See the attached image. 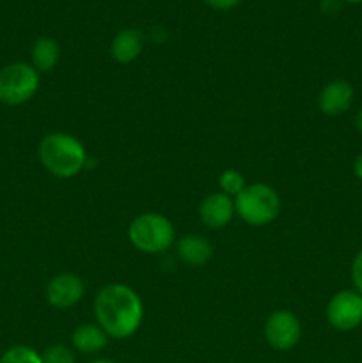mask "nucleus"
Segmentation results:
<instances>
[{"instance_id": "4468645a", "label": "nucleus", "mask_w": 362, "mask_h": 363, "mask_svg": "<svg viewBox=\"0 0 362 363\" xmlns=\"http://www.w3.org/2000/svg\"><path fill=\"white\" fill-rule=\"evenodd\" d=\"M32 67L41 73H50L60 60V46L52 38H38L31 50Z\"/></svg>"}, {"instance_id": "0eeeda50", "label": "nucleus", "mask_w": 362, "mask_h": 363, "mask_svg": "<svg viewBox=\"0 0 362 363\" xmlns=\"http://www.w3.org/2000/svg\"><path fill=\"white\" fill-rule=\"evenodd\" d=\"M327 321L339 332H350L362 323V296L357 291H339L327 305Z\"/></svg>"}, {"instance_id": "f8f14e48", "label": "nucleus", "mask_w": 362, "mask_h": 363, "mask_svg": "<svg viewBox=\"0 0 362 363\" xmlns=\"http://www.w3.org/2000/svg\"><path fill=\"white\" fill-rule=\"evenodd\" d=\"M144 48V38L137 28H123L117 32L110 45V53L119 64H130L137 59Z\"/></svg>"}, {"instance_id": "a211bd4d", "label": "nucleus", "mask_w": 362, "mask_h": 363, "mask_svg": "<svg viewBox=\"0 0 362 363\" xmlns=\"http://www.w3.org/2000/svg\"><path fill=\"white\" fill-rule=\"evenodd\" d=\"M351 279H353L355 289L362 296V250L353 259V264H351Z\"/></svg>"}, {"instance_id": "9d476101", "label": "nucleus", "mask_w": 362, "mask_h": 363, "mask_svg": "<svg viewBox=\"0 0 362 363\" xmlns=\"http://www.w3.org/2000/svg\"><path fill=\"white\" fill-rule=\"evenodd\" d=\"M353 103V89L346 80H332L322 89L318 96L319 112L337 117L346 112Z\"/></svg>"}, {"instance_id": "20e7f679", "label": "nucleus", "mask_w": 362, "mask_h": 363, "mask_svg": "<svg viewBox=\"0 0 362 363\" xmlns=\"http://www.w3.org/2000/svg\"><path fill=\"white\" fill-rule=\"evenodd\" d=\"M234 211L252 227H265L280 215V197L265 183H252L234 197Z\"/></svg>"}, {"instance_id": "39448f33", "label": "nucleus", "mask_w": 362, "mask_h": 363, "mask_svg": "<svg viewBox=\"0 0 362 363\" xmlns=\"http://www.w3.org/2000/svg\"><path fill=\"white\" fill-rule=\"evenodd\" d=\"M39 91V73L28 62L7 64L0 69V103L20 106Z\"/></svg>"}, {"instance_id": "aec40b11", "label": "nucleus", "mask_w": 362, "mask_h": 363, "mask_svg": "<svg viewBox=\"0 0 362 363\" xmlns=\"http://www.w3.org/2000/svg\"><path fill=\"white\" fill-rule=\"evenodd\" d=\"M341 7V0H323L322 2V11L323 13H329V14H334L337 13Z\"/></svg>"}, {"instance_id": "f257e3e1", "label": "nucleus", "mask_w": 362, "mask_h": 363, "mask_svg": "<svg viewBox=\"0 0 362 363\" xmlns=\"http://www.w3.org/2000/svg\"><path fill=\"white\" fill-rule=\"evenodd\" d=\"M96 323L116 340H124L138 332L144 319L141 296L124 284H109L94 298Z\"/></svg>"}, {"instance_id": "5701e85b", "label": "nucleus", "mask_w": 362, "mask_h": 363, "mask_svg": "<svg viewBox=\"0 0 362 363\" xmlns=\"http://www.w3.org/2000/svg\"><path fill=\"white\" fill-rule=\"evenodd\" d=\"M91 363H117V362L110 360V358H98V360H92Z\"/></svg>"}, {"instance_id": "6ab92c4d", "label": "nucleus", "mask_w": 362, "mask_h": 363, "mask_svg": "<svg viewBox=\"0 0 362 363\" xmlns=\"http://www.w3.org/2000/svg\"><path fill=\"white\" fill-rule=\"evenodd\" d=\"M208 7L215 11H231L241 2V0H202Z\"/></svg>"}, {"instance_id": "9b49d317", "label": "nucleus", "mask_w": 362, "mask_h": 363, "mask_svg": "<svg viewBox=\"0 0 362 363\" xmlns=\"http://www.w3.org/2000/svg\"><path fill=\"white\" fill-rule=\"evenodd\" d=\"M177 257L188 266H204L213 257V247L204 236L197 234H187L176 241Z\"/></svg>"}, {"instance_id": "412c9836", "label": "nucleus", "mask_w": 362, "mask_h": 363, "mask_svg": "<svg viewBox=\"0 0 362 363\" xmlns=\"http://www.w3.org/2000/svg\"><path fill=\"white\" fill-rule=\"evenodd\" d=\"M353 174L358 177V179H362V152L357 156V158H355V162H353Z\"/></svg>"}, {"instance_id": "7ed1b4c3", "label": "nucleus", "mask_w": 362, "mask_h": 363, "mask_svg": "<svg viewBox=\"0 0 362 363\" xmlns=\"http://www.w3.org/2000/svg\"><path fill=\"white\" fill-rule=\"evenodd\" d=\"M128 240L142 254H163L176 241L172 222L160 213H142L128 225Z\"/></svg>"}, {"instance_id": "ddd939ff", "label": "nucleus", "mask_w": 362, "mask_h": 363, "mask_svg": "<svg viewBox=\"0 0 362 363\" xmlns=\"http://www.w3.org/2000/svg\"><path fill=\"white\" fill-rule=\"evenodd\" d=\"M110 337L103 332L99 325H91L85 323L75 328L73 335H71V344H73L75 351L82 354H96L103 351L109 344Z\"/></svg>"}, {"instance_id": "dca6fc26", "label": "nucleus", "mask_w": 362, "mask_h": 363, "mask_svg": "<svg viewBox=\"0 0 362 363\" xmlns=\"http://www.w3.org/2000/svg\"><path fill=\"white\" fill-rule=\"evenodd\" d=\"M245 186H247V184H245L243 174L238 172V170L227 169L219 176L220 191L229 195V197H236V195H240Z\"/></svg>"}, {"instance_id": "1a4fd4ad", "label": "nucleus", "mask_w": 362, "mask_h": 363, "mask_svg": "<svg viewBox=\"0 0 362 363\" xmlns=\"http://www.w3.org/2000/svg\"><path fill=\"white\" fill-rule=\"evenodd\" d=\"M234 201L229 195L216 191V194L208 195L201 202L199 208V216L201 222L209 229H224L231 223L234 216Z\"/></svg>"}, {"instance_id": "423d86ee", "label": "nucleus", "mask_w": 362, "mask_h": 363, "mask_svg": "<svg viewBox=\"0 0 362 363\" xmlns=\"http://www.w3.org/2000/svg\"><path fill=\"white\" fill-rule=\"evenodd\" d=\"M265 339L275 351H290L302 337V326L297 315L290 311H275L266 318Z\"/></svg>"}, {"instance_id": "2eb2a0df", "label": "nucleus", "mask_w": 362, "mask_h": 363, "mask_svg": "<svg viewBox=\"0 0 362 363\" xmlns=\"http://www.w3.org/2000/svg\"><path fill=\"white\" fill-rule=\"evenodd\" d=\"M0 363H43L41 353L31 346H13L0 357Z\"/></svg>"}, {"instance_id": "f3484780", "label": "nucleus", "mask_w": 362, "mask_h": 363, "mask_svg": "<svg viewBox=\"0 0 362 363\" xmlns=\"http://www.w3.org/2000/svg\"><path fill=\"white\" fill-rule=\"evenodd\" d=\"M43 363H77L73 350L64 344H53L41 353Z\"/></svg>"}, {"instance_id": "6e6552de", "label": "nucleus", "mask_w": 362, "mask_h": 363, "mask_svg": "<svg viewBox=\"0 0 362 363\" xmlns=\"http://www.w3.org/2000/svg\"><path fill=\"white\" fill-rule=\"evenodd\" d=\"M85 286L84 280L75 273H60L53 277L46 286V301L53 308L67 311L75 307L84 298Z\"/></svg>"}, {"instance_id": "4be33fe9", "label": "nucleus", "mask_w": 362, "mask_h": 363, "mask_svg": "<svg viewBox=\"0 0 362 363\" xmlns=\"http://www.w3.org/2000/svg\"><path fill=\"white\" fill-rule=\"evenodd\" d=\"M355 126H357V130L362 133V108L358 110V113L355 116Z\"/></svg>"}, {"instance_id": "b1692460", "label": "nucleus", "mask_w": 362, "mask_h": 363, "mask_svg": "<svg viewBox=\"0 0 362 363\" xmlns=\"http://www.w3.org/2000/svg\"><path fill=\"white\" fill-rule=\"evenodd\" d=\"M343 2H348V4H361L362 0H343Z\"/></svg>"}, {"instance_id": "f03ea898", "label": "nucleus", "mask_w": 362, "mask_h": 363, "mask_svg": "<svg viewBox=\"0 0 362 363\" xmlns=\"http://www.w3.org/2000/svg\"><path fill=\"white\" fill-rule=\"evenodd\" d=\"M39 162L52 176L70 179L87 167L89 156L85 145L67 133H48L39 142Z\"/></svg>"}]
</instances>
